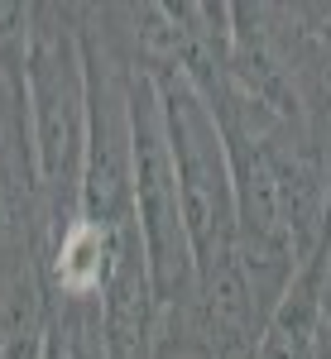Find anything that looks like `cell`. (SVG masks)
<instances>
[{
	"label": "cell",
	"instance_id": "obj_1",
	"mask_svg": "<svg viewBox=\"0 0 331 359\" xmlns=\"http://www.w3.org/2000/svg\"><path fill=\"white\" fill-rule=\"evenodd\" d=\"M29 144L44 206V245L82 216L86 158V57L77 5H34V43L25 67Z\"/></svg>",
	"mask_w": 331,
	"mask_h": 359
},
{
	"label": "cell",
	"instance_id": "obj_2",
	"mask_svg": "<svg viewBox=\"0 0 331 359\" xmlns=\"http://www.w3.org/2000/svg\"><path fill=\"white\" fill-rule=\"evenodd\" d=\"M144 77L159 86V101H164L168 149H173V168H178V196H183L188 240H193V264L197 278H207L235 254V235H240L231 154H226V139H221V125L207 106V96L178 67L144 72Z\"/></svg>",
	"mask_w": 331,
	"mask_h": 359
},
{
	"label": "cell",
	"instance_id": "obj_3",
	"mask_svg": "<svg viewBox=\"0 0 331 359\" xmlns=\"http://www.w3.org/2000/svg\"><path fill=\"white\" fill-rule=\"evenodd\" d=\"M130 82V158H135V216L144 235V259H149V283L159 311H183L197 302V264L193 240L183 221V196H178V168L168 149L164 101L159 86L139 67L125 62Z\"/></svg>",
	"mask_w": 331,
	"mask_h": 359
},
{
	"label": "cell",
	"instance_id": "obj_4",
	"mask_svg": "<svg viewBox=\"0 0 331 359\" xmlns=\"http://www.w3.org/2000/svg\"><path fill=\"white\" fill-rule=\"evenodd\" d=\"M327 269L331 240L293 273L288 292L278 297L269 326L259 335L254 359H322V316H327Z\"/></svg>",
	"mask_w": 331,
	"mask_h": 359
},
{
	"label": "cell",
	"instance_id": "obj_5",
	"mask_svg": "<svg viewBox=\"0 0 331 359\" xmlns=\"http://www.w3.org/2000/svg\"><path fill=\"white\" fill-rule=\"evenodd\" d=\"M322 359H331V269H327V316H322Z\"/></svg>",
	"mask_w": 331,
	"mask_h": 359
}]
</instances>
